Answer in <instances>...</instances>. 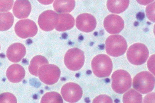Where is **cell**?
<instances>
[{
    "mask_svg": "<svg viewBox=\"0 0 155 103\" xmlns=\"http://www.w3.org/2000/svg\"><path fill=\"white\" fill-rule=\"evenodd\" d=\"M91 67L94 74L97 76L102 78L108 76L112 70L113 64L110 57L106 55H97L93 59Z\"/></svg>",
    "mask_w": 155,
    "mask_h": 103,
    "instance_id": "1",
    "label": "cell"
},
{
    "mask_svg": "<svg viewBox=\"0 0 155 103\" xmlns=\"http://www.w3.org/2000/svg\"><path fill=\"white\" fill-rule=\"evenodd\" d=\"M127 47L125 39L120 35H110L105 42L106 52L109 55L114 57L120 56L124 54Z\"/></svg>",
    "mask_w": 155,
    "mask_h": 103,
    "instance_id": "2",
    "label": "cell"
},
{
    "mask_svg": "<svg viewBox=\"0 0 155 103\" xmlns=\"http://www.w3.org/2000/svg\"><path fill=\"white\" fill-rule=\"evenodd\" d=\"M154 85V76L148 71L139 72L135 76L133 79L134 88L142 94L151 92L153 89Z\"/></svg>",
    "mask_w": 155,
    "mask_h": 103,
    "instance_id": "3",
    "label": "cell"
},
{
    "mask_svg": "<svg viewBox=\"0 0 155 103\" xmlns=\"http://www.w3.org/2000/svg\"><path fill=\"white\" fill-rule=\"evenodd\" d=\"M111 79L112 89L115 92L119 94L125 92L131 85V77L124 70L120 69L114 71L112 75Z\"/></svg>",
    "mask_w": 155,
    "mask_h": 103,
    "instance_id": "4",
    "label": "cell"
},
{
    "mask_svg": "<svg viewBox=\"0 0 155 103\" xmlns=\"http://www.w3.org/2000/svg\"><path fill=\"white\" fill-rule=\"evenodd\" d=\"M149 53L147 47L144 44L137 43L131 45L127 53L128 60L131 64L139 65L144 63L148 57Z\"/></svg>",
    "mask_w": 155,
    "mask_h": 103,
    "instance_id": "5",
    "label": "cell"
},
{
    "mask_svg": "<svg viewBox=\"0 0 155 103\" xmlns=\"http://www.w3.org/2000/svg\"><path fill=\"white\" fill-rule=\"evenodd\" d=\"M64 61L65 66L69 69L72 71L79 70L84 64V53L78 48L70 49L65 55Z\"/></svg>",
    "mask_w": 155,
    "mask_h": 103,
    "instance_id": "6",
    "label": "cell"
},
{
    "mask_svg": "<svg viewBox=\"0 0 155 103\" xmlns=\"http://www.w3.org/2000/svg\"><path fill=\"white\" fill-rule=\"evenodd\" d=\"M60 74V69L57 66L47 64L40 67L38 76L40 80L45 84L51 85L58 81Z\"/></svg>",
    "mask_w": 155,
    "mask_h": 103,
    "instance_id": "7",
    "label": "cell"
},
{
    "mask_svg": "<svg viewBox=\"0 0 155 103\" xmlns=\"http://www.w3.org/2000/svg\"><path fill=\"white\" fill-rule=\"evenodd\" d=\"M15 30L18 37L26 38L35 36L38 31V28L34 21L26 19L18 21L15 25Z\"/></svg>",
    "mask_w": 155,
    "mask_h": 103,
    "instance_id": "8",
    "label": "cell"
},
{
    "mask_svg": "<svg viewBox=\"0 0 155 103\" xmlns=\"http://www.w3.org/2000/svg\"><path fill=\"white\" fill-rule=\"evenodd\" d=\"M61 94L65 100L70 103L78 101L82 95V90L78 84L68 82L64 85L61 90Z\"/></svg>",
    "mask_w": 155,
    "mask_h": 103,
    "instance_id": "9",
    "label": "cell"
},
{
    "mask_svg": "<svg viewBox=\"0 0 155 103\" xmlns=\"http://www.w3.org/2000/svg\"><path fill=\"white\" fill-rule=\"evenodd\" d=\"M58 14L54 11L48 10L39 15L38 22L39 27L43 31H49L55 28L58 20Z\"/></svg>",
    "mask_w": 155,
    "mask_h": 103,
    "instance_id": "10",
    "label": "cell"
},
{
    "mask_svg": "<svg viewBox=\"0 0 155 103\" xmlns=\"http://www.w3.org/2000/svg\"><path fill=\"white\" fill-rule=\"evenodd\" d=\"M104 25L106 31L110 34H117L123 29L124 21L120 16L110 14L104 19Z\"/></svg>",
    "mask_w": 155,
    "mask_h": 103,
    "instance_id": "11",
    "label": "cell"
},
{
    "mask_svg": "<svg viewBox=\"0 0 155 103\" xmlns=\"http://www.w3.org/2000/svg\"><path fill=\"white\" fill-rule=\"evenodd\" d=\"M97 24L95 18L91 14L85 13L79 15L76 19V25L80 31L89 32L95 28Z\"/></svg>",
    "mask_w": 155,
    "mask_h": 103,
    "instance_id": "12",
    "label": "cell"
},
{
    "mask_svg": "<svg viewBox=\"0 0 155 103\" xmlns=\"http://www.w3.org/2000/svg\"><path fill=\"white\" fill-rule=\"evenodd\" d=\"M26 51L25 47L23 44L20 43H15L8 47L6 55L10 61L13 63H17L24 56Z\"/></svg>",
    "mask_w": 155,
    "mask_h": 103,
    "instance_id": "13",
    "label": "cell"
},
{
    "mask_svg": "<svg viewBox=\"0 0 155 103\" xmlns=\"http://www.w3.org/2000/svg\"><path fill=\"white\" fill-rule=\"evenodd\" d=\"M31 9V4L28 0H16L14 4L13 11L18 18L28 17Z\"/></svg>",
    "mask_w": 155,
    "mask_h": 103,
    "instance_id": "14",
    "label": "cell"
},
{
    "mask_svg": "<svg viewBox=\"0 0 155 103\" xmlns=\"http://www.w3.org/2000/svg\"><path fill=\"white\" fill-rule=\"evenodd\" d=\"M6 74L9 81L13 83H17L21 81L24 78L25 72L21 65L14 64L8 68Z\"/></svg>",
    "mask_w": 155,
    "mask_h": 103,
    "instance_id": "15",
    "label": "cell"
},
{
    "mask_svg": "<svg viewBox=\"0 0 155 103\" xmlns=\"http://www.w3.org/2000/svg\"><path fill=\"white\" fill-rule=\"evenodd\" d=\"M74 24V19L69 14H61L58 15V20L55 27L59 31H65L71 29Z\"/></svg>",
    "mask_w": 155,
    "mask_h": 103,
    "instance_id": "16",
    "label": "cell"
},
{
    "mask_svg": "<svg viewBox=\"0 0 155 103\" xmlns=\"http://www.w3.org/2000/svg\"><path fill=\"white\" fill-rule=\"evenodd\" d=\"M129 3V0H107V6L110 12L119 14L126 10Z\"/></svg>",
    "mask_w": 155,
    "mask_h": 103,
    "instance_id": "17",
    "label": "cell"
},
{
    "mask_svg": "<svg viewBox=\"0 0 155 103\" xmlns=\"http://www.w3.org/2000/svg\"><path fill=\"white\" fill-rule=\"evenodd\" d=\"M75 6L74 0H55L53 3L54 10L59 13L70 12Z\"/></svg>",
    "mask_w": 155,
    "mask_h": 103,
    "instance_id": "18",
    "label": "cell"
},
{
    "mask_svg": "<svg viewBox=\"0 0 155 103\" xmlns=\"http://www.w3.org/2000/svg\"><path fill=\"white\" fill-rule=\"evenodd\" d=\"M47 64L48 62L45 57L41 55L35 56L31 60L28 67L29 71L31 74L38 76L40 67Z\"/></svg>",
    "mask_w": 155,
    "mask_h": 103,
    "instance_id": "19",
    "label": "cell"
},
{
    "mask_svg": "<svg viewBox=\"0 0 155 103\" xmlns=\"http://www.w3.org/2000/svg\"><path fill=\"white\" fill-rule=\"evenodd\" d=\"M14 21V16L11 12H0V31L8 30L12 25Z\"/></svg>",
    "mask_w": 155,
    "mask_h": 103,
    "instance_id": "20",
    "label": "cell"
},
{
    "mask_svg": "<svg viewBox=\"0 0 155 103\" xmlns=\"http://www.w3.org/2000/svg\"><path fill=\"white\" fill-rule=\"evenodd\" d=\"M142 101L141 95L135 90L131 89L123 95V103H141Z\"/></svg>",
    "mask_w": 155,
    "mask_h": 103,
    "instance_id": "21",
    "label": "cell"
},
{
    "mask_svg": "<svg viewBox=\"0 0 155 103\" xmlns=\"http://www.w3.org/2000/svg\"><path fill=\"white\" fill-rule=\"evenodd\" d=\"M41 103H63L61 95L56 92H50L45 93L42 98Z\"/></svg>",
    "mask_w": 155,
    "mask_h": 103,
    "instance_id": "22",
    "label": "cell"
},
{
    "mask_svg": "<svg viewBox=\"0 0 155 103\" xmlns=\"http://www.w3.org/2000/svg\"><path fill=\"white\" fill-rule=\"evenodd\" d=\"M15 96L12 93L5 92L0 95V103H17Z\"/></svg>",
    "mask_w": 155,
    "mask_h": 103,
    "instance_id": "23",
    "label": "cell"
},
{
    "mask_svg": "<svg viewBox=\"0 0 155 103\" xmlns=\"http://www.w3.org/2000/svg\"><path fill=\"white\" fill-rule=\"evenodd\" d=\"M13 0H0V12H5L12 8Z\"/></svg>",
    "mask_w": 155,
    "mask_h": 103,
    "instance_id": "24",
    "label": "cell"
},
{
    "mask_svg": "<svg viewBox=\"0 0 155 103\" xmlns=\"http://www.w3.org/2000/svg\"><path fill=\"white\" fill-rule=\"evenodd\" d=\"M147 15L151 21L155 22V2L147 6L146 9Z\"/></svg>",
    "mask_w": 155,
    "mask_h": 103,
    "instance_id": "25",
    "label": "cell"
},
{
    "mask_svg": "<svg viewBox=\"0 0 155 103\" xmlns=\"http://www.w3.org/2000/svg\"><path fill=\"white\" fill-rule=\"evenodd\" d=\"M111 98L105 95H101L96 97L93 100V103H112Z\"/></svg>",
    "mask_w": 155,
    "mask_h": 103,
    "instance_id": "26",
    "label": "cell"
},
{
    "mask_svg": "<svg viewBox=\"0 0 155 103\" xmlns=\"http://www.w3.org/2000/svg\"><path fill=\"white\" fill-rule=\"evenodd\" d=\"M155 55H152L147 62V65L149 69L154 75L155 73Z\"/></svg>",
    "mask_w": 155,
    "mask_h": 103,
    "instance_id": "27",
    "label": "cell"
},
{
    "mask_svg": "<svg viewBox=\"0 0 155 103\" xmlns=\"http://www.w3.org/2000/svg\"><path fill=\"white\" fill-rule=\"evenodd\" d=\"M154 93H151L147 95L144 98L143 102H154Z\"/></svg>",
    "mask_w": 155,
    "mask_h": 103,
    "instance_id": "28",
    "label": "cell"
},
{
    "mask_svg": "<svg viewBox=\"0 0 155 103\" xmlns=\"http://www.w3.org/2000/svg\"><path fill=\"white\" fill-rule=\"evenodd\" d=\"M140 4L145 5H147L150 3L153 2L154 0H136Z\"/></svg>",
    "mask_w": 155,
    "mask_h": 103,
    "instance_id": "29",
    "label": "cell"
},
{
    "mask_svg": "<svg viewBox=\"0 0 155 103\" xmlns=\"http://www.w3.org/2000/svg\"><path fill=\"white\" fill-rule=\"evenodd\" d=\"M41 3L45 5H48L51 4L54 0H38Z\"/></svg>",
    "mask_w": 155,
    "mask_h": 103,
    "instance_id": "30",
    "label": "cell"
},
{
    "mask_svg": "<svg viewBox=\"0 0 155 103\" xmlns=\"http://www.w3.org/2000/svg\"><path fill=\"white\" fill-rule=\"evenodd\" d=\"M85 101L86 102H89L90 101V100L88 98H86L85 99Z\"/></svg>",
    "mask_w": 155,
    "mask_h": 103,
    "instance_id": "31",
    "label": "cell"
},
{
    "mask_svg": "<svg viewBox=\"0 0 155 103\" xmlns=\"http://www.w3.org/2000/svg\"><path fill=\"white\" fill-rule=\"evenodd\" d=\"M86 73L87 74H90L91 73V71L90 70H88L87 71Z\"/></svg>",
    "mask_w": 155,
    "mask_h": 103,
    "instance_id": "32",
    "label": "cell"
},
{
    "mask_svg": "<svg viewBox=\"0 0 155 103\" xmlns=\"http://www.w3.org/2000/svg\"><path fill=\"white\" fill-rule=\"evenodd\" d=\"M67 34H64L63 35H62V37L64 38H65L67 37Z\"/></svg>",
    "mask_w": 155,
    "mask_h": 103,
    "instance_id": "33",
    "label": "cell"
},
{
    "mask_svg": "<svg viewBox=\"0 0 155 103\" xmlns=\"http://www.w3.org/2000/svg\"><path fill=\"white\" fill-rule=\"evenodd\" d=\"M105 81L106 82H109L110 81V79L108 78H107L105 79Z\"/></svg>",
    "mask_w": 155,
    "mask_h": 103,
    "instance_id": "34",
    "label": "cell"
},
{
    "mask_svg": "<svg viewBox=\"0 0 155 103\" xmlns=\"http://www.w3.org/2000/svg\"><path fill=\"white\" fill-rule=\"evenodd\" d=\"M80 76V75H79V73H77L75 75V76L77 77H79Z\"/></svg>",
    "mask_w": 155,
    "mask_h": 103,
    "instance_id": "35",
    "label": "cell"
},
{
    "mask_svg": "<svg viewBox=\"0 0 155 103\" xmlns=\"http://www.w3.org/2000/svg\"><path fill=\"white\" fill-rule=\"evenodd\" d=\"M34 98L36 99L37 98V95H35L33 97Z\"/></svg>",
    "mask_w": 155,
    "mask_h": 103,
    "instance_id": "36",
    "label": "cell"
},
{
    "mask_svg": "<svg viewBox=\"0 0 155 103\" xmlns=\"http://www.w3.org/2000/svg\"><path fill=\"white\" fill-rule=\"evenodd\" d=\"M83 39V37L82 36H80V37H79V39L80 40H82V39Z\"/></svg>",
    "mask_w": 155,
    "mask_h": 103,
    "instance_id": "37",
    "label": "cell"
},
{
    "mask_svg": "<svg viewBox=\"0 0 155 103\" xmlns=\"http://www.w3.org/2000/svg\"><path fill=\"white\" fill-rule=\"evenodd\" d=\"M119 101L117 99H116L115 101V102H119Z\"/></svg>",
    "mask_w": 155,
    "mask_h": 103,
    "instance_id": "38",
    "label": "cell"
},
{
    "mask_svg": "<svg viewBox=\"0 0 155 103\" xmlns=\"http://www.w3.org/2000/svg\"><path fill=\"white\" fill-rule=\"evenodd\" d=\"M61 79L62 80H65V79L64 78H61Z\"/></svg>",
    "mask_w": 155,
    "mask_h": 103,
    "instance_id": "39",
    "label": "cell"
},
{
    "mask_svg": "<svg viewBox=\"0 0 155 103\" xmlns=\"http://www.w3.org/2000/svg\"></svg>",
    "mask_w": 155,
    "mask_h": 103,
    "instance_id": "40",
    "label": "cell"
}]
</instances>
